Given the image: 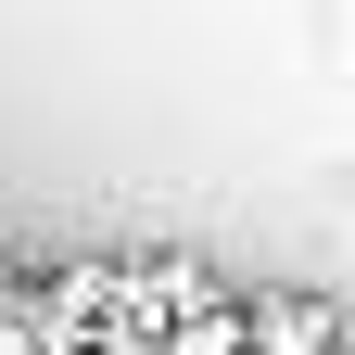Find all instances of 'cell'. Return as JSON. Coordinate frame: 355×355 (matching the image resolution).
Instances as JSON below:
<instances>
[{"mask_svg": "<svg viewBox=\"0 0 355 355\" xmlns=\"http://www.w3.org/2000/svg\"><path fill=\"white\" fill-rule=\"evenodd\" d=\"M229 304H241V355H343V304L330 292L266 279V292H229Z\"/></svg>", "mask_w": 355, "mask_h": 355, "instance_id": "obj_1", "label": "cell"}]
</instances>
